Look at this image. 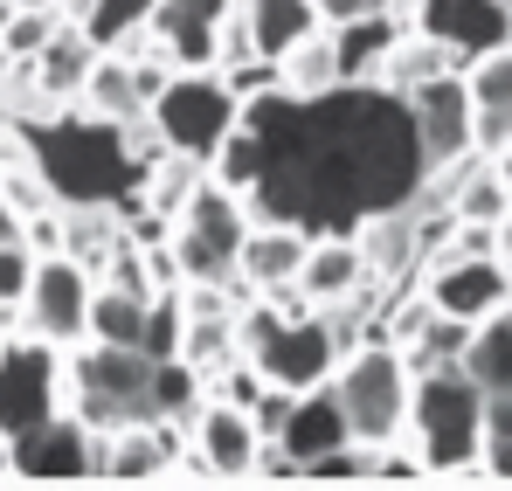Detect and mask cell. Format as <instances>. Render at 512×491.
Returning <instances> with one entry per match:
<instances>
[{
  "label": "cell",
  "instance_id": "cell-1",
  "mask_svg": "<svg viewBox=\"0 0 512 491\" xmlns=\"http://www.w3.org/2000/svg\"><path fill=\"white\" fill-rule=\"evenodd\" d=\"M243 118L270 139V166L243 194L250 222L360 236L374 215L409 208L429 173L409 97L388 83H340L326 97H291L284 83H270L243 97Z\"/></svg>",
  "mask_w": 512,
  "mask_h": 491
},
{
  "label": "cell",
  "instance_id": "cell-2",
  "mask_svg": "<svg viewBox=\"0 0 512 491\" xmlns=\"http://www.w3.org/2000/svg\"><path fill=\"white\" fill-rule=\"evenodd\" d=\"M409 443L429 478H485V388L464 360H443L409 388Z\"/></svg>",
  "mask_w": 512,
  "mask_h": 491
},
{
  "label": "cell",
  "instance_id": "cell-3",
  "mask_svg": "<svg viewBox=\"0 0 512 491\" xmlns=\"http://www.w3.org/2000/svg\"><path fill=\"white\" fill-rule=\"evenodd\" d=\"M409 388H416V374H409L395 339H353L340 353V367H333V395L346 409V429L367 450L409 436Z\"/></svg>",
  "mask_w": 512,
  "mask_h": 491
},
{
  "label": "cell",
  "instance_id": "cell-4",
  "mask_svg": "<svg viewBox=\"0 0 512 491\" xmlns=\"http://www.w3.org/2000/svg\"><path fill=\"white\" fill-rule=\"evenodd\" d=\"M70 402L90 429H125V422H160L153 415V353L146 346H111L77 339L70 346Z\"/></svg>",
  "mask_w": 512,
  "mask_h": 491
},
{
  "label": "cell",
  "instance_id": "cell-5",
  "mask_svg": "<svg viewBox=\"0 0 512 491\" xmlns=\"http://www.w3.org/2000/svg\"><path fill=\"white\" fill-rule=\"evenodd\" d=\"M250 236V208L243 194H229L222 180H201L180 208V229H173V270L180 284H229L236 291V249Z\"/></svg>",
  "mask_w": 512,
  "mask_h": 491
},
{
  "label": "cell",
  "instance_id": "cell-6",
  "mask_svg": "<svg viewBox=\"0 0 512 491\" xmlns=\"http://www.w3.org/2000/svg\"><path fill=\"white\" fill-rule=\"evenodd\" d=\"M146 111H153L160 139H167V153H187V160L208 166L215 146L229 139V125L243 118V97L229 90L222 70H173Z\"/></svg>",
  "mask_w": 512,
  "mask_h": 491
},
{
  "label": "cell",
  "instance_id": "cell-7",
  "mask_svg": "<svg viewBox=\"0 0 512 491\" xmlns=\"http://www.w3.org/2000/svg\"><path fill=\"white\" fill-rule=\"evenodd\" d=\"M70 402V367H63V346H49L42 332H21L0 346V436L21 443L35 436L42 422H56Z\"/></svg>",
  "mask_w": 512,
  "mask_h": 491
},
{
  "label": "cell",
  "instance_id": "cell-8",
  "mask_svg": "<svg viewBox=\"0 0 512 491\" xmlns=\"http://www.w3.org/2000/svg\"><path fill=\"white\" fill-rule=\"evenodd\" d=\"M423 298L443 312V319H464V326L478 332L512 298V263H506V249H436Z\"/></svg>",
  "mask_w": 512,
  "mask_h": 491
},
{
  "label": "cell",
  "instance_id": "cell-9",
  "mask_svg": "<svg viewBox=\"0 0 512 491\" xmlns=\"http://www.w3.org/2000/svg\"><path fill=\"white\" fill-rule=\"evenodd\" d=\"M90 291H97V277L70 249H42L35 284H28V332H42L49 346L70 353L77 339H90Z\"/></svg>",
  "mask_w": 512,
  "mask_h": 491
},
{
  "label": "cell",
  "instance_id": "cell-10",
  "mask_svg": "<svg viewBox=\"0 0 512 491\" xmlns=\"http://www.w3.org/2000/svg\"><path fill=\"white\" fill-rule=\"evenodd\" d=\"M256 450H263V429L243 402H222V395H201V409L187 415V471H208V478H250Z\"/></svg>",
  "mask_w": 512,
  "mask_h": 491
},
{
  "label": "cell",
  "instance_id": "cell-11",
  "mask_svg": "<svg viewBox=\"0 0 512 491\" xmlns=\"http://www.w3.org/2000/svg\"><path fill=\"white\" fill-rule=\"evenodd\" d=\"M409 97V118H416V139H423V166L464 160V153H478L471 146V90H464V70H443V77H423L416 90H402Z\"/></svg>",
  "mask_w": 512,
  "mask_h": 491
},
{
  "label": "cell",
  "instance_id": "cell-12",
  "mask_svg": "<svg viewBox=\"0 0 512 491\" xmlns=\"http://www.w3.org/2000/svg\"><path fill=\"white\" fill-rule=\"evenodd\" d=\"M14 478H35V485H77L97 478V436L77 409H63L56 422H42L35 436L14 443Z\"/></svg>",
  "mask_w": 512,
  "mask_h": 491
},
{
  "label": "cell",
  "instance_id": "cell-13",
  "mask_svg": "<svg viewBox=\"0 0 512 491\" xmlns=\"http://www.w3.org/2000/svg\"><path fill=\"white\" fill-rule=\"evenodd\" d=\"M305 249H312V229H298V222H250V236L236 249V291L243 298H284V291H298Z\"/></svg>",
  "mask_w": 512,
  "mask_h": 491
},
{
  "label": "cell",
  "instance_id": "cell-14",
  "mask_svg": "<svg viewBox=\"0 0 512 491\" xmlns=\"http://www.w3.org/2000/svg\"><path fill=\"white\" fill-rule=\"evenodd\" d=\"M416 28L436 35V42H450L457 63H471V56H485V49L506 42L512 14L499 0H416Z\"/></svg>",
  "mask_w": 512,
  "mask_h": 491
},
{
  "label": "cell",
  "instance_id": "cell-15",
  "mask_svg": "<svg viewBox=\"0 0 512 491\" xmlns=\"http://www.w3.org/2000/svg\"><path fill=\"white\" fill-rule=\"evenodd\" d=\"M367 277H374V263H367L360 236H312L305 270H298V298L305 305H353L367 291Z\"/></svg>",
  "mask_w": 512,
  "mask_h": 491
},
{
  "label": "cell",
  "instance_id": "cell-16",
  "mask_svg": "<svg viewBox=\"0 0 512 491\" xmlns=\"http://www.w3.org/2000/svg\"><path fill=\"white\" fill-rule=\"evenodd\" d=\"M333 28V56H340V83H381L395 42H402V14H353V21H326Z\"/></svg>",
  "mask_w": 512,
  "mask_h": 491
},
{
  "label": "cell",
  "instance_id": "cell-17",
  "mask_svg": "<svg viewBox=\"0 0 512 491\" xmlns=\"http://www.w3.org/2000/svg\"><path fill=\"white\" fill-rule=\"evenodd\" d=\"M270 443H284V450H291L298 464H312V457H326V450H340V443H353V429H346V409H340V395H333V381L305 388V395L291 402V415H284V429H277Z\"/></svg>",
  "mask_w": 512,
  "mask_h": 491
},
{
  "label": "cell",
  "instance_id": "cell-18",
  "mask_svg": "<svg viewBox=\"0 0 512 491\" xmlns=\"http://www.w3.org/2000/svg\"><path fill=\"white\" fill-rule=\"evenodd\" d=\"M236 7H243V28H250L256 56H270V63H277L284 49H298L312 28H326L312 0H236Z\"/></svg>",
  "mask_w": 512,
  "mask_h": 491
},
{
  "label": "cell",
  "instance_id": "cell-19",
  "mask_svg": "<svg viewBox=\"0 0 512 491\" xmlns=\"http://www.w3.org/2000/svg\"><path fill=\"white\" fill-rule=\"evenodd\" d=\"M146 305H153V291H132V284L97 277V291H90V339L146 346Z\"/></svg>",
  "mask_w": 512,
  "mask_h": 491
},
{
  "label": "cell",
  "instance_id": "cell-20",
  "mask_svg": "<svg viewBox=\"0 0 512 491\" xmlns=\"http://www.w3.org/2000/svg\"><path fill=\"white\" fill-rule=\"evenodd\" d=\"M277 83L291 90V97H326V90H340V56H333V28H312L298 49H284L277 56Z\"/></svg>",
  "mask_w": 512,
  "mask_h": 491
},
{
  "label": "cell",
  "instance_id": "cell-21",
  "mask_svg": "<svg viewBox=\"0 0 512 491\" xmlns=\"http://www.w3.org/2000/svg\"><path fill=\"white\" fill-rule=\"evenodd\" d=\"M263 166H270V139H263V125L236 118V125H229V139H222V146H215V160H208V180H222L229 194H250L256 180H263Z\"/></svg>",
  "mask_w": 512,
  "mask_h": 491
},
{
  "label": "cell",
  "instance_id": "cell-22",
  "mask_svg": "<svg viewBox=\"0 0 512 491\" xmlns=\"http://www.w3.org/2000/svg\"><path fill=\"white\" fill-rule=\"evenodd\" d=\"M464 367L478 374V388L485 395H512V298L485 319V326L471 332V346H464Z\"/></svg>",
  "mask_w": 512,
  "mask_h": 491
},
{
  "label": "cell",
  "instance_id": "cell-23",
  "mask_svg": "<svg viewBox=\"0 0 512 491\" xmlns=\"http://www.w3.org/2000/svg\"><path fill=\"white\" fill-rule=\"evenodd\" d=\"M160 14V0H90L84 7V35L90 49H125L132 35H146Z\"/></svg>",
  "mask_w": 512,
  "mask_h": 491
},
{
  "label": "cell",
  "instance_id": "cell-24",
  "mask_svg": "<svg viewBox=\"0 0 512 491\" xmlns=\"http://www.w3.org/2000/svg\"><path fill=\"white\" fill-rule=\"evenodd\" d=\"M464 90H471V111H512V42L471 56L464 63Z\"/></svg>",
  "mask_w": 512,
  "mask_h": 491
},
{
  "label": "cell",
  "instance_id": "cell-25",
  "mask_svg": "<svg viewBox=\"0 0 512 491\" xmlns=\"http://www.w3.org/2000/svg\"><path fill=\"white\" fill-rule=\"evenodd\" d=\"M367 443H340V450H326V457H312L305 464V485H360L367 478Z\"/></svg>",
  "mask_w": 512,
  "mask_h": 491
},
{
  "label": "cell",
  "instance_id": "cell-26",
  "mask_svg": "<svg viewBox=\"0 0 512 491\" xmlns=\"http://www.w3.org/2000/svg\"><path fill=\"white\" fill-rule=\"evenodd\" d=\"M35 284V243H0V305H28Z\"/></svg>",
  "mask_w": 512,
  "mask_h": 491
},
{
  "label": "cell",
  "instance_id": "cell-27",
  "mask_svg": "<svg viewBox=\"0 0 512 491\" xmlns=\"http://www.w3.org/2000/svg\"><path fill=\"white\" fill-rule=\"evenodd\" d=\"M312 7H319V21H353V14H381L395 0H312Z\"/></svg>",
  "mask_w": 512,
  "mask_h": 491
},
{
  "label": "cell",
  "instance_id": "cell-28",
  "mask_svg": "<svg viewBox=\"0 0 512 491\" xmlns=\"http://www.w3.org/2000/svg\"><path fill=\"white\" fill-rule=\"evenodd\" d=\"M0 243H28V215H21L7 194H0Z\"/></svg>",
  "mask_w": 512,
  "mask_h": 491
},
{
  "label": "cell",
  "instance_id": "cell-29",
  "mask_svg": "<svg viewBox=\"0 0 512 491\" xmlns=\"http://www.w3.org/2000/svg\"><path fill=\"white\" fill-rule=\"evenodd\" d=\"M499 166H506V229H499V249H506V263H512V153Z\"/></svg>",
  "mask_w": 512,
  "mask_h": 491
},
{
  "label": "cell",
  "instance_id": "cell-30",
  "mask_svg": "<svg viewBox=\"0 0 512 491\" xmlns=\"http://www.w3.org/2000/svg\"><path fill=\"white\" fill-rule=\"evenodd\" d=\"M0 478H14V443L0 436Z\"/></svg>",
  "mask_w": 512,
  "mask_h": 491
},
{
  "label": "cell",
  "instance_id": "cell-31",
  "mask_svg": "<svg viewBox=\"0 0 512 491\" xmlns=\"http://www.w3.org/2000/svg\"><path fill=\"white\" fill-rule=\"evenodd\" d=\"M14 7H42V14H56V7H63V0H14Z\"/></svg>",
  "mask_w": 512,
  "mask_h": 491
},
{
  "label": "cell",
  "instance_id": "cell-32",
  "mask_svg": "<svg viewBox=\"0 0 512 491\" xmlns=\"http://www.w3.org/2000/svg\"><path fill=\"white\" fill-rule=\"evenodd\" d=\"M499 7H506V14H512V0H499Z\"/></svg>",
  "mask_w": 512,
  "mask_h": 491
},
{
  "label": "cell",
  "instance_id": "cell-33",
  "mask_svg": "<svg viewBox=\"0 0 512 491\" xmlns=\"http://www.w3.org/2000/svg\"><path fill=\"white\" fill-rule=\"evenodd\" d=\"M0 332H7V326H0ZM0 346H7V339H0Z\"/></svg>",
  "mask_w": 512,
  "mask_h": 491
},
{
  "label": "cell",
  "instance_id": "cell-34",
  "mask_svg": "<svg viewBox=\"0 0 512 491\" xmlns=\"http://www.w3.org/2000/svg\"><path fill=\"white\" fill-rule=\"evenodd\" d=\"M506 42H512V28H506Z\"/></svg>",
  "mask_w": 512,
  "mask_h": 491
}]
</instances>
